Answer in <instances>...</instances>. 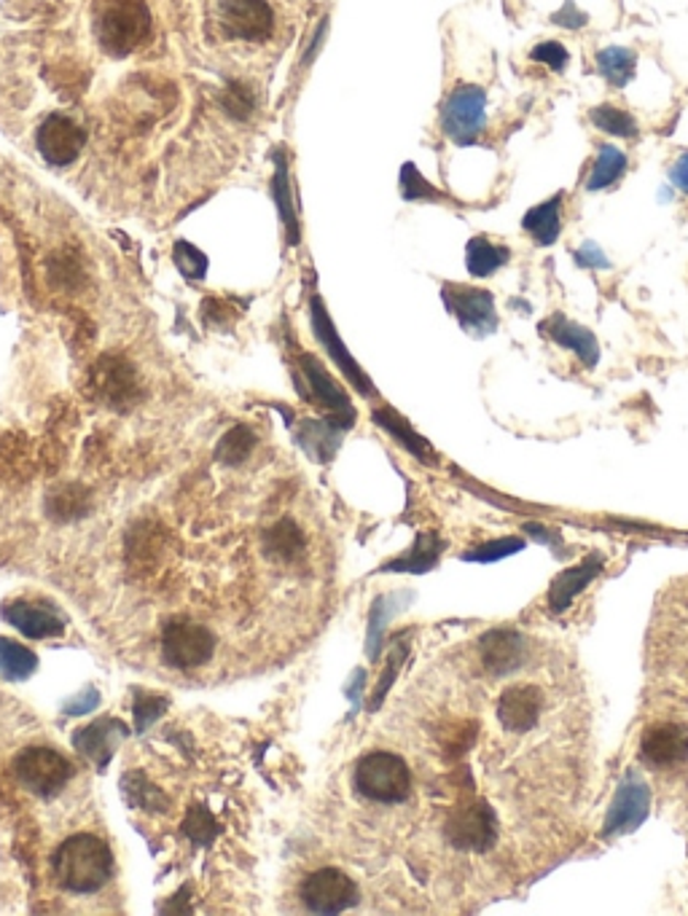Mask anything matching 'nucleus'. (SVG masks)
Returning <instances> with one entry per match:
<instances>
[{
    "label": "nucleus",
    "mask_w": 688,
    "mask_h": 916,
    "mask_svg": "<svg viewBox=\"0 0 688 916\" xmlns=\"http://www.w3.org/2000/svg\"><path fill=\"white\" fill-rule=\"evenodd\" d=\"M538 331L546 339H552L554 345L563 347V350L574 352L587 369H594L597 360H600V341H597V336L587 326H581V323L570 320V317L554 313L546 320H540Z\"/></svg>",
    "instance_id": "obj_20"
},
{
    "label": "nucleus",
    "mask_w": 688,
    "mask_h": 916,
    "mask_svg": "<svg viewBox=\"0 0 688 916\" xmlns=\"http://www.w3.org/2000/svg\"><path fill=\"white\" fill-rule=\"evenodd\" d=\"M97 705H100V694H97L95 688H87V691H84L81 696H76V699L65 707V712H70V716H84V712L95 710Z\"/></svg>",
    "instance_id": "obj_46"
},
{
    "label": "nucleus",
    "mask_w": 688,
    "mask_h": 916,
    "mask_svg": "<svg viewBox=\"0 0 688 916\" xmlns=\"http://www.w3.org/2000/svg\"><path fill=\"white\" fill-rule=\"evenodd\" d=\"M398 186H401V197H404L406 201H449L447 194L438 192L436 186H430V183L423 178V173H419L412 162H406L404 167H401Z\"/></svg>",
    "instance_id": "obj_36"
},
{
    "label": "nucleus",
    "mask_w": 688,
    "mask_h": 916,
    "mask_svg": "<svg viewBox=\"0 0 688 916\" xmlns=\"http://www.w3.org/2000/svg\"><path fill=\"white\" fill-rule=\"evenodd\" d=\"M574 261H576V266H581V269H611L613 266L611 259H608V255L602 253V248L592 240L583 242V246L576 250Z\"/></svg>",
    "instance_id": "obj_44"
},
{
    "label": "nucleus",
    "mask_w": 688,
    "mask_h": 916,
    "mask_svg": "<svg viewBox=\"0 0 688 916\" xmlns=\"http://www.w3.org/2000/svg\"><path fill=\"white\" fill-rule=\"evenodd\" d=\"M275 173H272V197H275L280 221H283L285 240H288L291 248H296L302 242V226H298V212L294 201V188H291V167L288 156H285L283 149H275Z\"/></svg>",
    "instance_id": "obj_23"
},
{
    "label": "nucleus",
    "mask_w": 688,
    "mask_h": 916,
    "mask_svg": "<svg viewBox=\"0 0 688 916\" xmlns=\"http://www.w3.org/2000/svg\"><path fill=\"white\" fill-rule=\"evenodd\" d=\"M441 298L447 313L455 315V320L460 323V328L466 334L484 339V336L498 331L495 296L487 288L462 283H444Z\"/></svg>",
    "instance_id": "obj_6"
},
{
    "label": "nucleus",
    "mask_w": 688,
    "mask_h": 916,
    "mask_svg": "<svg viewBox=\"0 0 688 916\" xmlns=\"http://www.w3.org/2000/svg\"><path fill=\"white\" fill-rule=\"evenodd\" d=\"M164 707H167V699H162V696H154V694H140L138 701H135V729L138 734H143L149 726H154L156 720L162 718Z\"/></svg>",
    "instance_id": "obj_43"
},
{
    "label": "nucleus",
    "mask_w": 688,
    "mask_h": 916,
    "mask_svg": "<svg viewBox=\"0 0 688 916\" xmlns=\"http://www.w3.org/2000/svg\"><path fill=\"white\" fill-rule=\"evenodd\" d=\"M602 565H605V561H602L600 554H594V557L578 561V565L559 572L549 586V608L554 613H565V610L574 604L576 597L600 576Z\"/></svg>",
    "instance_id": "obj_22"
},
{
    "label": "nucleus",
    "mask_w": 688,
    "mask_h": 916,
    "mask_svg": "<svg viewBox=\"0 0 688 916\" xmlns=\"http://www.w3.org/2000/svg\"><path fill=\"white\" fill-rule=\"evenodd\" d=\"M511 255L514 253H511L509 246L490 240L487 235H477L471 237L466 246V269L468 274L477 280L492 277V274L511 264Z\"/></svg>",
    "instance_id": "obj_27"
},
{
    "label": "nucleus",
    "mask_w": 688,
    "mask_h": 916,
    "mask_svg": "<svg viewBox=\"0 0 688 916\" xmlns=\"http://www.w3.org/2000/svg\"><path fill=\"white\" fill-rule=\"evenodd\" d=\"M352 785H356L358 796H363L367 802L401 804L412 793V774L404 759L385 753V750H374L358 761Z\"/></svg>",
    "instance_id": "obj_2"
},
{
    "label": "nucleus",
    "mask_w": 688,
    "mask_h": 916,
    "mask_svg": "<svg viewBox=\"0 0 688 916\" xmlns=\"http://www.w3.org/2000/svg\"><path fill=\"white\" fill-rule=\"evenodd\" d=\"M87 509H89V498L78 490V487H65V490H59L52 498V511L63 519L84 514Z\"/></svg>",
    "instance_id": "obj_41"
},
{
    "label": "nucleus",
    "mask_w": 688,
    "mask_h": 916,
    "mask_svg": "<svg viewBox=\"0 0 688 916\" xmlns=\"http://www.w3.org/2000/svg\"><path fill=\"white\" fill-rule=\"evenodd\" d=\"M447 548V543L441 541L438 535H419L417 541H414V546L409 552L404 554V557H398L395 561H387L382 570L385 572H414V576H419V572H428L430 567H436L438 557H441V552Z\"/></svg>",
    "instance_id": "obj_29"
},
{
    "label": "nucleus",
    "mask_w": 688,
    "mask_h": 916,
    "mask_svg": "<svg viewBox=\"0 0 688 916\" xmlns=\"http://www.w3.org/2000/svg\"><path fill=\"white\" fill-rule=\"evenodd\" d=\"M594 63L600 76L611 84L613 89H624L635 78L637 54L626 46H608L594 54Z\"/></svg>",
    "instance_id": "obj_30"
},
{
    "label": "nucleus",
    "mask_w": 688,
    "mask_h": 916,
    "mask_svg": "<svg viewBox=\"0 0 688 916\" xmlns=\"http://www.w3.org/2000/svg\"><path fill=\"white\" fill-rule=\"evenodd\" d=\"M255 441H259V438H255L253 427L237 425V427H231L221 441H218L216 457L223 462V466H242V462L251 457Z\"/></svg>",
    "instance_id": "obj_33"
},
{
    "label": "nucleus",
    "mask_w": 688,
    "mask_h": 916,
    "mask_svg": "<svg viewBox=\"0 0 688 916\" xmlns=\"http://www.w3.org/2000/svg\"><path fill=\"white\" fill-rule=\"evenodd\" d=\"M540 712H544V694L538 691V686H529V683L509 686L498 699V720L511 734L533 731L538 726Z\"/></svg>",
    "instance_id": "obj_18"
},
{
    "label": "nucleus",
    "mask_w": 688,
    "mask_h": 916,
    "mask_svg": "<svg viewBox=\"0 0 688 916\" xmlns=\"http://www.w3.org/2000/svg\"><path fill=\"white\" fill-rule=\"evenodd\" d=\"M3 619L30 640L59 637L65 632V615L54 604L41 600L6 602Z\"/></svg>",
    "instance_id": "obj_17"
},
{
    "label": "nucleus",
    "mask_w": 688,
    "mask_h": 916,
    "mask_svg": "<svg viewBox=\"0 0 688 916\" xmlns=\"http://www.w3.org/2000/svg\"><path fill=\"white\" fill-rule=\"evenodd\" d=\"M563 207H565V192L554 194L552 199L540 201V205L529 207L522 216V229L529 235V240L540 248H549L563 235Z\"/></svg>",
    "instance_id": "obj_25"
},
{
    "label": "nucleus",
    "mask_w": 688,
    "mask_h": 916,
    "mask_svg": "<svg viewBox=\"0 0 688 916\" xmlns=\"http://www.w3.org/2000/svg\"><path fill=\"white\" fill-rule=\"evenodd\" d=\"M304 548V535L298 533V527L291 519H283L266 535V552L277 559H291L296 557Z\"/></svg>",
    "instance_id": "obj_35"
},
{
    "label": "nucleus",
    "mask_w": 688,
    "mask_h": 916,
    "mask_svg": "<svg viewBox=\"0 0 688 916\" xmlns=\"http://www.w3.org/2000/svg\"><path fill=\"white\" fill-rule=\"evenodd\" d=\"M223 108H227L229 116H234V119H248V116L253 113V95L251 89L245 87V84L240 81H231L227 91H223Z\"/></svg>",
    "instance_id": "obj_42"
},
{
    "label": "nucleus",
    "mask_w": 688,
    "mask_h": 916,
    "mask_svg": "<svg viewBox=\"0 0 688 916\" xmlns=\"http://www.w3.org/2000/svg\"><path fill=\"white\" fill-rule=\"evenodd\" d=\"M525 533L527 535H535V541H540V543H549V546H557V541H559V535L557 533H549V530L544 527V524H525Z\"/></svg>",
    "instance_id": "obj_48"
},
{
    "label": "nucleus",
    "mask_w": 688,
    "mask_h": 916,
    "mask_svg": "<svg viewBox=\"0 0 688 916\" xmlns=\"http://www.w3.org/2000/svg\"><path fill=\"white\" fill-rule=\"evenodd\" d=\"M121 790H124L127 802L132 806H138V809L143 811H164L167 809V802H164V796L160 790H156L154 785L149 783V779L143 777L140 772H130L124 779H121Z\"/></svg>",
    "instance_id": "obj_34"
},
{
    "label": "nucleus",
    "mask_w": 688,
    "mask_h": 916,
    "mask_svg": "<svg viewBox=\"0 0 688 916\" xmlns=\"http://www.w3.org/2000/svg\"><path fill=\"white\" fill-rule=\"evenodd\" d=\"M17 779L30 793L41 798H52L70 783V761L48 748H28L14 759Z\"/></svg>",
    "instance_id": "obj_8"
},
{
    "label": "nucleus",
    "mask_w": 688,
    "mask_h": 916,
    "mask_svg": "<svg viewBox=\"0 0 688 916\" xmlns=\"http://www.w3.org/2000/svg\"><path fill=\"white\" fill-rule=\"evenodd\" d=\"M444 836L455 850L462 852H487L495 847L498 841V817L492 806L473 798V802L460 804L458 809L449 815Z\"/></svg>",
    "instance_id": "obj_7"
},
{
    "label": "nucleus",
    "mask_w": 688,
    "mask_h": 916,
    "mask_svg": "<svg viewBox=\"0 0 688 916\" xmlns=\"http://www.w3.org/2000/svg\"><path fill=\"white\" fill-rule=\"evenodd\" d=\"M589 17L576 6V0H565V6L552 14V24H559L565 30H581L587 28Z\"/></svg>",
    "instance_id": "obj_45"
},
{
    "label": "nucleus",
    "mask_w": 688,
    "mask_h": 916,
    "mask_svg": "<svg viewBox=\"0 0 688 916\" xmlns=\"http://www.w3.org/2000/svg\"><path fill=\"white\" fill-rule=\"evenodd\" d=\"M39 669V656L9 637H0V677L9 683L28 680Z\"/></svg>",
    "instance_id": "obj_31"
},
{
    "label": "nucleus",
    "mask_w": 688,
    "mask_h": 916,
    "mask_svg": "<svg viewBox=\"0 0 688 916\" xmlns=\"http://www.w3.org/2000/svg\"><path fill=\"white\" fill-rule=\"evenodd\" d=\"M626 167H630V159L616 145L605 143L597 149V156L592 162V167H589V175H587V192H605V188H611L613 183H619L624 178Z\"/></svg>",
    "instance_id": "obj_28"
},
{
    "label": "nucleus",
    "mask_w": 688,
    "mask_h": 916,
    "mask_svg": "<svg viewBox=\"0 0 688 916\" xmlns=\"http://www.w3.org/2000/svg\"><path fill=\"white\" fill-rule=\"evenodd\" d=\"M124 737H127V726L121 723V720L100 718V720H95L92 726H87V729L73 734V748H76L84 759H89L102 768V766H108V761L113 759L116 748L124 742Z\"/></svg>",
    "instance_id": "obj_21"
},
{
    "label": "nucleus",
    "mask_w": 688,
    "mask_h": 916,
    "mask_svg": "<svg viewBox=\"0 0 688 916\" xmlns=\"http://www.w3.org/2000/svg\"><path fill=\"white\" fill-rule=\"evenodd\" d=\"M302 903L315 914H342L358 903V887L339 869L313 871L302 882Z\"/></svg>",
    "instance_id": "obj_11"
},
{
    "label": "nucleus",
    "mask_w": 688,
    "mask_h": 916,
    "mask_svg": "<svg viewBox=\"0 0 688 916\" xmlns=\"http://www.w3.org/2000/svg\"><path fill=\"white\" fill-rule=\"evenodd\" d=\"M669 183H673L675 188H680L684 194H688V151H684V154L675 159V164L669 167Z\"/></svg>",
    "instance_id": "obj_47"
},
{
    "label": "nucleus",
    "mask_w": 688,
    "mask_h": 916,
    "mask_svg": "<svg viewBox=\"0 0 688 916\" xmlns=\"http://www.w3.org/2000/svg\"><path fill=\"white\" fill-rule=\"evenodd\" d=\"M522 548H525V537L509 535V537H498V541L482 543V546L473 548V552L462 554V559H466V561H482V565H487V561H498V559L511 557V554L522 552Z\"/></svg>",
    "instance_id": "obj_38"
},
{
    "label": "nucleus",
    "mask_w": 688,
    "mask_h": 916,
    "mask_svg": "<svg viewBox=\"0 0 688 916\" xmlns=\"http://www.w3.org/2000/svg\"><path fill=\"white\" fill-rule=\"evenodd\" d=\"M296 384L298 393L307 401H313L315 406H320L331 423L345 427V430H350L356 425V408H352L350 395L328 374L326 366L315 356H309V352H302L296 360Z\"/></svg>",
    "instance_id": "obj_4"
},
{
    "label": "nucleus",
    "mask_w": 688,
    "mask_h": 916,
    "mask_svg": "<svg viewBox=\"0 0 688 916\" xmlns=\"http://www.w3.org/2000/svg\"><path fill=\"white\" fill-rule=\"evenodd\" d=\"M371 419H374V425H380L382 430L387 433V436L393 438V441H398L401 447H404L414 460L425 462V466H436V451L430 447L428 441H425L423 436H419L414 427L406 423L404 417H401L398 412L391 406H382V408H374V414H371Z\"/></svg>",
    "instance_id": "obj_26"
},
{
    "label": "nucleus",
    "mask_w": 688,
    "mask_h": 916,
    "mask_svg": "<svg viewBox=\"0 0 688 916\" xmlns=\"http://www.w3.org/2000/svg\"><path fill=\"white\" fill-rule=\"evenodd\" d=\"M309 323H313V331L315 336H318L323 350L328 352V358L334 360V366L342 371L345 380L350 382L352 388L363 395V399H374L376 395L374 382H371L367 377V371L358 366V360L350 356V350H347L342 336H339L337 328H334L331 315H328L326 304H323L320 296L309 298Z\"/></svg>",
    "instance_id": "obj_9"
},
{
    "label": "nucleus",
    "mask_w": 688,
    "mask_h": 916,
    "mask_svg": "<svg viewBox=\"0 0 688 916\" xmlns=\"http://www.w3.org/2000/svg\"><path fill=\"white\" fill-rule=\"evenodd\" d=\"M529 656L527 640L516 629H490L479 640V658L490 675L503 677L525 667Z\"/></svg>",
    "instance_id": "obj_15"
},
{
    "label": "nucleus",
    "mask_w": 688,
    "mask_h": 916,
    "mask_svg": "<svg viewBox=\"0 0 688 916\" xmlns=\"http://www.w3.org/2000/svg\"><path fill=\"white\" fill-rule=\"evenodd\" d=\"M54 879L63 890L76 895H92L113 879V854L102 839L92 833H76L54 852Z\"/></svg>",
    "instance_id": "obj_1"
},
{
    "label": "nucleus",
    "mask_w": 688,
    "mask_h": 916,
    "mask_svg": "<svg viewBox=\"0 0 688 916\" xmlns=\"http://www.w3.org/2000/svg\"><path fill=\"white\" fill-rule=\"evenodd\" d=\"M529 59L546 65L552 73H565L570 63V52L559 41H544V44L529 48Z\"/></svg>",
    "instance_id": "obj_40"
},
{
    "label": "nucleus",
    "mask_w": 688,
    "mask_h": 916,
    "mask_svg": "<svg viewBox=\"0 0 688 916\" xmlns=\"http://www.w3.org/2000/svg\"><path fill=\"white\" fill-rule=\"evenodd\" d=\"M345 427H339L331 419H304L296 427V444L304 449V455L315 462H331L337 457L339 444H342Z\"/></svg>",
    "instance_id": "obj_24"
},
{
    "label": "nucleus",
    "mask_w": 688,
    "mask_h": 916,
    "mask_svg": "<svg viewBox=\"0 0 688 916\" xmlns=\"http://www.w3.org/2000/svg\"><path fill=\"white\" fill-rule=\"evenodd\" d=\"M216 640L210 629L188 621H175L162 632V658L173 669H197L212 658Z\"/></svg>",
    "instance_id": "obj_10"
},
{
    "label": "nucleus",
    "mask_w": 688,
    "mask_h": 916,
    "mask_svg": "<svg viewBox=\"0 0 688 916\" xmlns=\"http://www.w3.org/2000/svg\"><path fill=\"white\" fill-rule=\"evenodd\" d=\"M589 121L600 130L602 134H611V138L621 140H635L641 134V127H637V119L624 108L611 106V102H602V106H594L589 111Z\"/></svg>",
    "instance_id": "obj_32"
},
{
    "label": "nucleus",
    "mask_w": 688,
    "mask_h": 916,
    "mask_svg": "<svg viewBox=\"0 0 688 916\" xmlns=\"http://www.w3.org/2000/svg\"><path fill=\"white\" fill-rule=\"evenodd\" d=\"M487 130V91L477 84H460L441 108V132L455 145L479 143Z\"/></svg>",
    "instance_id": "obj_5"
},
{
    "label": "nucleus",
    "mask_w": 688,
    "mask_h": 916,
    "mask_svg": "<svg viewBox=\"0 0 688 916\" xmlns=\"http://www.w3.org/2000/svg\"><path fill=\"white\" fill-rule=\"evenodd\" d=\"M151 35V11L145 0H111L97 22V39L111 57H127Z\"/></svg>",
    "instance_id": "obj_3"
},
{
    "label": "nucleus",
    "mask_w": 688,
    "mask_h": 916,
    "mask_svg": "<svg viewBox=\"0 0 688 916\" xmlns=\"http://www.w3.org/2000/svg\"><path fill=\"white\" fill-rule=\"evenodd\" d=\"M641 759L654 768L678 766L688 761V726L684 723H656L643 731Z\"/></svg>",
    "instance_id": "obj_19"
},
{
    "label": "nucleus",
    "mask_w": 688,
    "mask_h": 916,
    "mask_svg": "<svg viewBox=\"0 0 688 916\" xmlns=\"http://www.w3.org/2000/svg\"><path fill=\"white\" fill-rule=\"evenodd\" d=\"M35 145H39V154L48 164L65 167V164L76 162L81 156L84 145H87V132L70 116L48 113L39 124V130H35Z\"/></svg>",
    "instance_id": "obj_13"
},
{
    "label": "nucleus",
    "mask_w": 688,
    "mask_h": 916,
    "mask_svg": "<svg viewBox=\"0 0 688 916\" xmlns=\"http://www.w3.org/2000/svg\"><path fill=\"white\" fill-rule=\"evenodd\" d=\"M184 830L188 839L197 841V844H210V841L221 833V828H218V822L212 820L210 811L199 804H194L192 809H188V815L184 820Z\"/></svg>",
    "instance_id": "obj_39"
},
{
    "label": "nucleus",
    "mask_w": 688,
    "mask_h": 916,
    "mask_svg": "<svg viewBox=\"0 0 688 916\" xmlns=\"http://www.w3.org/2000/svg\"><path fill=\"white\" fill-rule=\"evenodd\" d=\"M326 30H328V20H323L320 24H318V30H315V41H313V46L307 48V54H304V63L302 65H309L315 59V54H318V48L323 46V41H326Z\"/></svg>",
    "instance_id": "obj_49"
},
{
    "label": "nucleus",
    "mask_w": 688,
    "mask_h": 916,
    "mask_svg": "<svg viewBox=\"0 0 688 916\" xmlns=\"http://www.w3.org/2000/svg\"><path fill=\"white\" fill-rule=\"evenodd\" d=\"M218 17L229 39L266 41L275 28V14L266 0H218Z\"/></svg>",
    "instance_id": "obj_14"
},
{
    "label": "nucleus",
    "mask_w": 688,
    "mask_h": 916,
    "mask_svg": "<svg viewBox=\"0 0 688 916\" xmlns=\"http://www.w3.org/2000/svg\"><path fill=\"white\" fill-rule=\"evenodd\" d=\"M651 811V787L645 785V779L637 777V774H626L621 779L616 796H613L611 806L605 811V822H602L600 833L605 839H613V836L632 833L645 822Z\"/></svg>",
    "instance_id": "obj_12"
},
{
    "label": "nucleus",
    "mask_w": 688,
    "mask_h": 916,
    "mask_svg": "<svg viewBox=\"0 0 688 916\" xmlns=\"http://www.w3.org/2000/svg\"><path fill=\"white\" fill-rule=\"evenodd\" d=\"M95 390L97 399L111 408H130L140 399L138 374L124 358L106 356L95 366Z\"/></svg>",
    "instance_id": "obj_16"
},
{
    "label": "nucleus",
    "mask_w": 688,
    "mask_h": 916,
    "mask_svg": "<svg viewBox=\"0 0 688 916\" xmlns=\"http://www.w3.org/2000/svg\"><path fill=\"white\" fill-rule=\"evenodd\" d=\"M173 264L188 280H205L207 274V255L188 240H178L173 246Z\"/></svg>",
    "instance_id": "obj_37"
}]
</instances>
